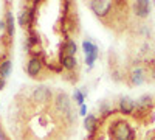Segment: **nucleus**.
<instances>
[{"label": "nucleus", "instance_id": "11", "mask_svg": "<svg viewBox=\"0 0 155 140\" xmlns=\"http://www.w3.org/2000/svg\"><path fill=\"white\" fill-rule=\"evenodd\" d=\"M61 64H62V67H64V69H67V70H73V69L78 66V61H76V58H74V56H64V58L61 59Z\"/></svg>", "mask_w": 155, "mask_h": 140}, {"label": "nucleus", "instance_id": "3", "mask_svg": "<svg viewBox=\"0 0 155 140\" xmlns=\"http://www.w3.org/2000/svg\"><path fill=\"white\" fill-rule=\"evenodd\" d=\"M70 108H71V103H70V98L67 94H58L56 97V109L62 114V115H68L70 114Z\"/></svg>", "mask_w": 155, "mask_h": 140}, {"label": "nucleus", "instance_id": "12", "mask_svg": "<svg viewBox=\"0 0 155 140\" xmlns=\"http://www.w3.org/2000/svg\"><path fill=\"white\" fill-rule=\"evenodd\" d=\"M62 50H64V53H65V56H74L76 50H78L76 42H74V41H71V39H68L65 44H64Z\"/></svg>", "mask_w": 155, "mask_h": 140}, {"label": "nucleus", "instance_id": "20", "mask_svg": "<svg viewBox=\"0 0 155 140\" xmlns=\"http://www.w3.org/2000/svg\"><path fill=\"white\" fill-rule=\"evenodd\" d=\"M3 86H5V80H3V78H0V89H2Z\"/></svg>", "mask_w": 155, "mask_h": 140}, {"label": "nucleus", "instance_id": "7", "mask_svg": "<svg viewBox=\"0 0 155 140\" xmlns=\"http://www.w3.org/2000/svg\"><path fill=\"white\" fill-rule=\"evenodd\" d=\"M134 11L138 17H147L149 12H150V2L147 0H140L134 5Z\"/></svg>", "mask_w": 155, "mask_h": 140}, {"label": "nucleus", "instance_id": "18", "mask_svg": "<svg viewBox=\"0 0 155 140\" xmlns=\"http://www.w3.org/2000/svg\"><path fill=\"white\" fill-rule=\"evenodd\" d=\"M85 114H87V108L82 104V106H81V115H85Z\"/></svg>", "mask_w": 155, "mask_h": 140}, {"label": "nucleus", "instance_id": "17", "mask_svg": "<svg viewBox=\"0 0 155 140\" xmlns=\"http://www.w3.org/2000/svg\"><path fill=\"white\" fill-rule=\"evenodd\" d=\"M98 55H99V52H98V47H96V48L93 50V53H92V55H88V56H85V62H87V64H88L90 67L93 66V62L96 61Z\"/></svg>", "mask_w": 155, "mask_h": 140}, {"label": "nucleus", "instance_id": "16", "mask_svg": "<svg viewBox=\"0 0 155 140\" xmlns=\"http://www.w3.org/2000/svg\"><path fill=\"white\" fill-rule=\"evenodd\" d=\"M84 95H85V92H81L79 89H74V94H73V97H74L76 103L79 104V106H82V104H84Z\"/></svg>", "mask_w": 155, "mask_h": 140}, {"label": "nucleus", "instance_id": "1", "mask_svg": "<svg viewBox=\"0 0 155 140\" xmlns=\"http://www.w3.org/2000/svg\"><path fill=\"white\" fill-rule=\"evenodd\" d=\"M110 137L112 140H134L135 134L126 120H115L110 125Z\"/></svg>", "mask_w": 155, "mask_h": 140}, {"label": "nucleus", "instance_id": "10", "mask_svg": "<svg viewBox=\"0 0 155 140\" xmlns=\"http://www.w3.org/2000/svg\"><path fill=\"white\" fill-rule=\"evenodd\" d=\"M143 81H144V72H143V69H135L132 72V75H130V83L134 86H140Z\"/></svg>", "mask_w": 155, "mask_h": 140}, {"label": "nucleus", "instance_id": "14", "mask_svg": "<svg viewBox=\"0 0 155 140\" xmlns=\"http://www.w3.org/2000/svg\"><path fill=\"white\" fill-rule=\"evenodd\" d=\"M11 61H3L0 62V78H6L11 73Z\"/></svg>", "mask_w": 155, "mask_h": 140}, {"label": "nucleus", "instance_id": "21", "mask_svg": "<svg viewBox=\"0 0 155 140\" xmlns=\"http://www.w3.org/2000/svg\"><path fill=\"white\" fill-rule=\"evenodd\" d=\"M152 75H153V80H155V70H153V72H152Z\"/></svg>", "mask_w": 155, "mask_h": 140}, {"label": "nucleus", "instance_id": "19", "mask_svg": "<svg viewBox=\"0 0 155 140\" xmlns=\"http://www.w3.org/2000/svg\"><path fill=\"white\" fill-rule=\"evenodd\" d=\"M6 28V23L5 22H0V30H5Z\"/></svg>", "mask_w": 155, "mask_h": 140}, {"label": "nucleus", "instance_id": "5", "mask_svg": "<svg viewBox=\"0 0 155 140\" xmlns=\"http://www.w3.org/2000/svg\"><path fill=\"white\" fill-rule=\"evenodd\" d=\"M42 72V62L39 58H31L28 61V66H27V73L31 76V78H37V75Z\"/></svg>", "mask_w": 155, "mask_h": 140}, {"label": "nucleus", "instance_id": "8", "mask_svg": "<svg viewBox=\"0 0 155 140\" xmlns=\"http://www.w3.org/2000/svg\"><path fill=\"white\" fill-rule=\"evenodd\" d=\"M150 106H152V97L150 95H143L137 101V109L140 112H147Z\"/></svg>", "mask_w": 155, "mask_h": 140}, {"label": "nucleus", "instance_id": "9", "mask_svg": "<svg viewBox=\"0 0 155 140\" xmlns=\"http://www.w3.org/2000/svg\"><path fill=\"white\" fill-rule=\"evenodd\" d=\"M84 126H85V129L90 132V134H93L98 128V118L95 115H87L85 120H84Z\"/></svg>", "mask_w": 155, "mask_h": 140}, {"label": "nucleus", "instance_id": "4", "mask_svg": "<svg viewBox=\"0 0 155 140\" xmlns=\"http://www.w3.org/2000/svg\"><path fill=\"white\" fill-rule=\"evenodd\" d=\"M135 108H137V103H135L132 98L124 97V98L120 100V108H118V111H120L121 114H124V115H130V114L135 111Z\"/></svg>", "mask_w": 155, "mask_h": 140}, {"label": "nucleus", "instance_id": "6", "mask_svg": "<svg viewBox=\"0 0 155 140\" xmlns=\"http://www.w3.org/2000/svg\"><path fill=\"white\" fill-rule=\"evenodd\" d=\"M51 98V90L48 87H37L33 92V100L37 103H47Z\"/></svg>", "mask_w": 155, "mask_h": 140}, {"label": "nucleus", "instance_id": "15", "mask_svg": "<svg viewBox=\"0 0 155 140\" xmlns=\"http://www.w3.org/2000/svg\"><path fill=\"white\" fill-rule=\"evenodd\" d=\"M82 48H84L85 56H88V55L93 53V50L96 48V45H95L93 42H90V41H84V42H82Z\"/></svg>", "mask_w": 155, "mask_h": 140}, {"label": "nucleus", "instance_id": "13", "mask_svg": "<svg viewBox=\"0 0 155 140\" xmlns=\"http://www.w3.org/2000/svg\"><path fill=\"white\" fill-rule=\"evenodd\" d=\"M5 23H6L8 36L12 37V36H14V17H12V12H11V11L6 12V20H5Z\"/></svg>", "mask_w": 155, "mask_h": 140}, {"label": "nucleus", "instance_id": "2", "mask_svg": "<svg viewBox=\"0 0 155 140\" xmlns=\"http://www.w3.org/2000/svg\"><path fill=\"white\" fill-rule=\"evenodd\" d=\"M112 2L109 0H93L90 2V9H92L98 17H104L109 14V11L112 9Z\"/></svg>", "mask_w": 155, "mask_h": 140}]
</instances>
